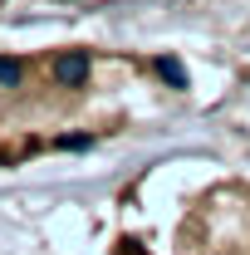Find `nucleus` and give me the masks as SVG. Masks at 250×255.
<instances>
[{"mask_svg":"<svg viewBox=\"0 0 250 255\" xmlns=\"http://www.w3.org/2000/svg\"><path fill=\"white\" fill-rule=\"evenodd\" d=\"M49 74H54L59 89H89L94 59H89V49H59V54L49 59Z\"/></svg>","mask_w":250,"mask_h":255,"instance_id":"1","label":"nucleus"}]
</instances>
